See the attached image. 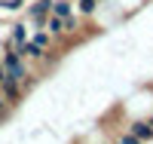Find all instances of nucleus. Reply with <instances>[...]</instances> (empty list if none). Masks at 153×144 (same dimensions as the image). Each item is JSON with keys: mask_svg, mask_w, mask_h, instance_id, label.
I'll return each mask as SVG.
<instances>
[{"mask_svg": "<svg viewBox=\"0 0 153 144\" xmlns=\"http://www.w3.org/2000/svg\"><path fill=\"white\" fill-rule=\"evenodd\" d=\"M52 12V0H34V3H28V19L37 25V28H43L46 25V16Z\"/></svg>", "mask_w": 153, "mask_h": 144, "instance_id": "nucleus-1", "label": "nucleus"}, {"mask_svg": "<svg viewBox=\"0 0 153 144\" xmlns=\"http://www.w3.org/2000/svg\"><path fill=\"white\" fill-rule=\"evenodd\" d=\"M22 83H16V80H3L0 83V95H3L6 101H9V107H16V104L22 101Z\"/></svg>", "mask_w": 153, "mask_h": 144, "instance_id": "nucleus-2", "label": "nucleus"}, {"mask_svg": "<svg viewBox=\"0 0 153 144\" xmlns=\"http://www.w3.org/2000/svg\"><path fill=\"white\" fill-rule=\"evenodd\" d=\"M16 52H19L25 61H43V55H46V49H40V46L31 40V37H28V40H25L22 46H16Z\"/></svg>", "mask_w": 153, "mask_h": 144, "instance_id": "nucleus-3", "label": "nucleus"}, {"mask_svg": "<svg viewBox=\"0 0 153 144\" xmlns=\"http://www.w3.org/2000/svg\"><path fill=\"white\" fill-rule=\"evenodd\" d=\"M129 132L138 138V141H153V123L150 120H135L129 126Z\"/></svg>", "mask_w": 153, "mask_h": 144, "instance_id": "nucleus-4", "label": "nucleus"}, {"mask_svg": "<svg viewBox=\"0 0 153 144\" xmlns=\"http://www.w3.org/2000/svg\"><path fill=\"white\" fill-rule=\"evenodd\" d=\"M43 28L49 31V37H52V40H55V37H58V40L65 37V22H61L58 16H52V12L46 16V25H43Z\"/></svg>", "mask_w": 153, "mask_h": 144, "instance_id": "nucleus-5", "label": "nucleus"}, {"mask_svg": "<svg viewBox=\"0 0 153 144\" xmlns=\"http://www.w3.org/2000/svg\"><path fill=\"white\" fill-rule=\"evenodd\" d=\"M52 16H58V19L74 16V3L71 0H52Z\"/></svg>", "mask_w": 153, "mask_h": 144, "instance_id": "nucleus-6", "label": "nucleus"}, {"mask_svg": "<svg viewBox=\"0 0 153 144\" xmlns=\"http://www.w3.org/2000/svg\"><path fill=\"white\" fill-rule=\"evenodd\" d=\"M28 37H31V34H28V28H25L22 22H19V25H12V34H9V43H12V46H22Z\"/></svg>", "mask_w": 153, "mask_h": 144, "instance_id": "nucleus-7", "label": "nucleus"}, {"mask_svg": "<svg viewBox=\"0 0 153 144\" xmlns=\"http://www.w3.org/2000/svg\"><path fill=\"white\" fill-rule=\"evenodd\" d=\"M98 3H101V0H76V9H80V16L92 19L95 12H98Z\"/></svg>", "mask_w": 153, "mask_h": 144, "instance_id": "nucleus-8", "label": "nucleus"}, {"mask_svg": "<svg viewBox=\"0 0 153 144\" xmlns=\"http://www.w3.org/2000/svg\"><path fill=\"white\" fill-rule=\"evenodd\" d=\"M31 40H34L37 46H40V49H49V46H52V37H49V31H46V28H40V31H37V34L31 37Z\"/></svg>", "mask_w": 153, "mask_h": 144, "instance_id": "nucleus-9", "label": "nucleus"}, {"mask_svg": "<svg viewBox=\"0 0 153 144\" xmlns=\"http://www.w3.org/2000/svg\"><path fill=\"white\" fill-rule=\"evenodd\" d=\"M61 22H65V34H76V31H80V19H76V16H68V19H61Z\"/></svg>", "mask_w": 153, "mask_h": 144, "instance_id": "nucleus-10", "label": "nucleus"}, {"mask_svg": "<svg viewBox=\"0 0 153 144\" xmlns=\"http://www.w3.org/2000/svg\"><path fill=\"white\" fill-rule=\"evenodd\" d=\"M25 0H0V9H22Z\"/></svg>", "mask_w": 153, "mask_h": 144, "instance_id": "nucleus-11", "label": "nucleus"}, {"mask_svg": "<svg viewBox=\"0 0 153 144\" xmlns=\"http://www.w3.org/2000/svg\"><path fill=\"white\" fill-rule=\"evenodd\" d=\"M117 144H141V141H138L132 132H126V135H120V138H117Z\"/></svg>", "mask_w": 153, "mask_h": 144, "instance_id": "nucleus-12", "label": "nucleus"}, {"mask_svg": "<svg viewBox=\"0 0 153 144\" xmlns=\"http://www.w3.org/2000/svg\"><path fill=\"white\" fill-rule=\"evenodd\" d=\"M6 113H9V101H6L3 95H0V120H3V116H6Z\"/></svg>", "mask_w": 153, "mask_h": 144, "instance_id": "nucleus-13", "label": "nucleus"}, {"mask_svg": "<svg viewBox=\"0 0 153 144\" xmlns=\"http://www.w3.org/2000/svg\"><path fill=\"white\" fill-rule=\"evenodd\" d=\"M3 77H6V74H3V61H0V83H3Z\"/></svg>", "mask_w": 153, "mask_h": 144, "instance_id": "nucleus-14", "label": "nucleus"}, {"mask_svg": "<svg viewBox=\"0 0 153 144\" xmlns=\"http://www.w3.org/2000/svg\"><path fill=\"white\" fill-rule=\"evenodd\" d=\"M150 123H153V116H150Z\"/></svg>", "mask_w": 153, "mask_h": 144, "instance_id": "nucleus-15", "label": "nucleus"}, {"mask_svg": "<svg viewBox=\"0 0 153 144\" xmlns=\"http://www.w3.org/2000/svg\"><path fill=\"white\" fill-rule=\"evenodd\" d=\"M101 3H104V0H101Z\"/></svg>", "mask_w": 153, "mask_h": 144, "instance_id": "nucleus-16", "label": "nucleus"}]
</instances>
